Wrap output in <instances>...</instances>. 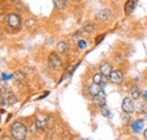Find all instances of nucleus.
Listing matches in <instances>:
<instances>
[{"mask_svg": "<svg viewBox=\"0 0 147 140\" xmlns=\"http://www.w3.org/2000/svg\"><path fill=\"white\" fill-rule=\"evenodd\" d=\"M10 135L15 140H24L27 136V128L22 122L15 121L10 125Z\"/></svg>", "mask_w": 147, "mask_h": 140, "instance_id": "1", "label": "nucleus"}, {"mask_svg": "<svg viewBox=\"0 0 147 140\" xmlns=\"http://www.w3.org/2000/svg\"><path fill=\"white\" fill-rule=\"evenodd\" d=\"M7 24L11 28H18L20 26V17H19V15L15 14V13L9 14L8 17H7Z\"/></svg>", "mask_w": 147, "mask_h": 140, "instance_id": "2", "label": "nucleus"}, {"mask_svg": "<svg viewBox=\"0 0 147 140\" xmlns=\"http://www.w3.org/2000/svg\"><path fill=\"white\" fill-rule=\"evenodd\" d=\"M16 97L15 95L11 93V92H6L1 95V105H6V104H9V105H13L16 103Z\"/></svg>", "mask_w": 147, "mask_h": 140, "instance_id": "3", "label": "nucleus"}, {"mask_svg": "<svg viewBox=\"0 0 147 140\" xmlns=\"http://www.w3.org/2000/svg\"><path fill=\"white\" fill-rule=\"evenodd\" d=\"M122 111H123L125 113H127V114L134 113V111H135V105L132 103V100H131V98H129V97L123 98V101H122Z\"/></svg>", "mask_w": 147, "mask_h": 140, "instance_id": "4", "label": "nucleus"}, {"mask_svg": "<svg viewBox=\"0 0 147 140\" xmlns=\"http://www.w3.org/2000/svg\"><path fill=\"white\" fill-rule=\"evenodd\" d=\"M109 78L113 84H121L123 81V73L120 70H112Z\"/></svg>", "mask_w": 147, "mask_h": 140, "instance_id": "5", "label": "nucleus"}, {"mask_svg": "<svg viewBox=\"0 0 147 140\" xmlns=\"http://www.w3.org/2000/svg\"><path fill=\"white\" fill-rule=\"evenodd\" d=\"M93 103L96 104L97 106H105V103H107V96H105V92L102 90L100 94H97L96 96L93 97Z\"/></svg>", "mask_w": 147, "mask_h": 140, "instance_id": "6", "label": "nucleus"}, {"mask_svg": "<svg viewBox=\"0 0 147 140\" xmlns=\"http://www.w3.org/2000/svg\"><path fill=\"white\" fill-rule=\"evenodd\" d=\"M49 65L53 69H58L61 66V59L57 53H51L49 55Z\"/></svg>", "mask_w": 147, "mask_h": 140, "instance_id": "7", "label": "nucleus"}, {"mask_svg": "<svg viewBox=\"0 0 147 140\" xmlns=\"http://www.w3.org/2000/svg\"><path fill=\"white\" fill-rule=\"evenodd\" d=\"M93 83L94 84H97V85H101V86H105L107 85V77L104 75H102L101 72H97L93 76Z\"/></svg>", "mask_w": 147, "mask_h": 140, "instance_id": "8", "label": "nucleus"}, {"mask_svg": "<svg viewBox=\"0 0 147 140\" xmlns=\"http://www.w3.org/2000/svg\"><path fill=\"white\" fill-rule=\"evenodd\" d=\"M137 3H138V0H128L126 2V5H125V13L127 15H130L135 10Z\"/></svg>", "mask_w": 147, "mask_h": 140, "instance_id": "9", "label": "nucleus"}, {"mask_svg": "<svg viewBox=\"0 0 147 140\" xmlns=\"http://www.w3.org/2000/svg\"><path fill=\"white\" fill-rule=\"evenodd\" d=\"M110 15H111L110 9H101V10L96 14V18H97L98 20H101V22H105V20L109 19Z\"/></svg>", "mask_w": 147, "mask_h": 140, "instance_id": "10", "label": "nucleus"}, {"mask_svg": "<svg viewBox=\"0 0 147 140\" xmlns=\"http://www.w3.org/2000/svg\"><path fill=\"white\" fill-rule=\"evenodd\" d=\"M102 90H103V86L97 85V84H94V83H93L92 85H90V87H88V93L92 95L93 97L96 96L97 94H100Z\"/></svg>", "mask_w": 147, "mask_h": 140, "instance_id": "11", "label": "nucleus"}, {"mask_svg": "<svg viewBox=\"0 0 147 140\" xmlns=\"http://www.w3.org/2000/svg\"><path fill=\"white\" fill-rule=\"evenodd\" d=\"M143 128H144V120H136L135 122H132V124H131V129L136 133L140 132L143 130Z\"/></svg>", "mask_w": 147, "mask_h": 140, "instance_id": "12", "label": "nucleus"}, {"mask_svg": "<svg viewBox=\"0 0 147 140\" xmlns=\"http://www.w3.org/2000/svg\"><path fill=\"white\" fill-rule=\"evenodd\" d=\"M100 70H101V73L107 77V76H110V73L112 72V67H111L110 63L104 62V63H102L100 66Z\"/></svg>", "mask_w": 147, "mask_h": 140, "instance_id": "13", "label": "nucleus"}, {"mask_svg": "<svg viewBox=\"0 0 147 140\" xmlns=\"http://www.w3.org/2000/svg\"><path fill=\"white\" fill-rule=\"evenodd\" d=\"M57 48H58V50H59L61 53H66L68 50H69V45H68V43L65 42V41L59 42L58 45H57Z\"/></svg>", "mask_w": 147, "mask_h": 140, "instance_id": "14", "label": "nucleus"}, {"mask_svg": "<svg viewBox=\"0 0 147 140\" xmlns=\"http://www.w3.org/2000/svg\"><path fill=\"white\" fill-rule=\"evenodd\" d=\"M130 95H131L132 100H137L139 97V89L136 85H131L130 86Z\"/></svg>", "mask_w": 147, "mask_h": 140, "instance_id": "15", "label": "nucleus"}, {"mask_svg": "<svg viewBox=\"0 0 147 140\" xmlns=\"http://www.w3.org/2000/svg\"><path fill=\"white\" fill-rule=\"evenodd\" d=\"M14 78H15V80L17 83H19V84H23L25 81V75L22 71H16L15 75H14Z\"/></svg>", "mask_w": 147, "mask_h": 140, "instance_id": "16", "label": "nucleus"}, {"mask_svg": "<svg viewBox=\"0 0 147 140\" xmlns=\"http://www.w3.org/2000/svg\"><path fill=\"white\" fill-rule=\"evenodd\" d=\"M94 28H95V25L93 24L92 22H88V23L84 26L83 30H84L85 33H93V32H94Z\"/></svg>", "mask_w": 147, "mask_h": 140, "instance_id": "17", "label": "nucleus"}, {"mask_svg": "<svg viewBox=\"0 0 147 140\" xmlns=\"http://www.w3.org/2000/svg\"><path fill=\"white\" fill-rule=\"evenodd\" d=\"M53 1H55V7H57L58 9H63L65 6H66V1H67V0H53Z\"/></svg>", "mask_w": 147, "mask_h": 140, "instance_id": "18", "label": "nucleus"}, {"mask_svg": "<svg viewBox=\"0 0 147 140\" xmlns=\"http://www.w3.org/2000/svg\"><path fill=\"white\" fill-rule=\"evenodd\" d=\"M101 112H102V114L105 116V118H111L112 116V114H111V112L105 107V106H103V107H101Z\"/></svg>", "mask_w": 147, "mask_h": 140, "instance_id": "19", "label": "nucleus"}, {"mask_svg": "<svg viewBox=\"0 0 147 140\" xmlns=\"http://www.w3.org/2000/svg\"><path fill=\"white\" fill-rule=\"evenodd\" d=\"M77 46H78L80 50H83V49L87 48V42H86V41H84V40H80V41H78Z\"/></svg>", "mask_w": 147, "mask_h": 140, "instance_id": "20", "label": "nucleus"}, {"mask_svg": "<svg viewBox=\"0 0 147 140\" xmlns=\"http://www.w3.org/2000/svg\"><path fill=\"white\" fill-rule=\"evenodd\" d=\"M35 125H36V128L38 129V130H41V129L44 128V121L41 120V119H37L36 122H35Z\"/></svg>", "mask_w": 147, "mask_h": 140, "instance_id": "21", "label": "nucleus"}, {"mask_svg": "<svg viewBox=\"0 0 147 140\" xmlns=\"http://www.w3.org/2000/svg\"><path fill=\"white\" fill-rule=\"evenodd\" d=\"M34 23H35V20H34V19H27V20H26V26H27L28 28H33V27H32V25L34 26Z\"/></svg>", "mask_w": 147, "mask_h": 140, "instance_id": "22", "label": "nucleus"}, {"mask_svg": "<svg viewBox=\"0 0 147 140\" xmlns=\"http://www.w3.org/2000/svg\"><path fill=\"white\" fill-rule=\"evenodd\" d=\"M1 76H2V80H6V81H7V80H9V79H11V78L14 77V76L8 75V73H2Z\"/></svg>", "mask_w": 147, "mask_h": 140, "instance_id": "23", "label": "nucleus"}, {"mask_svg": "<svg viewBox=\"0 0 147 140\" xmlns=\"http://www.w3.org/2000/svg\"><path fill=\"white\" fill-rule=\"evenodd\" d=\"M104 37H105V35H104V34H102V35H100V36H97V37H96V40H95V43H96V44H100V43L102 42V40H103Z\"/></svg>", "mask_w": 147, "mask_h": 140, "instance_id": "24", "label": "nucleus"}, {"mask_svg": "<svg viewBox=\"0 0 147 140\" xmlns=\"http://www.w3.org/2000/svg\"><path fill=\"white\" fill-rule=\"evenodd\" d=\"M142 96L144 97V100H146L147 101V89L146 90H143V92H142Z\"/></svg>", "mask_w": 147, "mask_h": 140, "instance_id": "25", "label": "nucleus"}, {"mask_svg": "<svg viewBox=\"0 0 147 140\" xmlns=\"http://www.w3.org/2000/svg\"><path fill=\"white\" fill-rule=\"evenodd\" d=\"M82 34V33H80V32H79V31H78V32H76V33H75V34H74V38H76V37H77V36H79V35Z\"/></svg>", "mask_w": 147, "mask_h": 140, "instance_id": "26", "label": "nucleus"}, {"mask_svg": "<svg viewBox=\"0 0 147 140\" xmlns=\"http://www.w3.org/2000/svg\"><path fill=\"white\" fill-rule=\"evenodd\" d=\"M144 137H145V138L147 139V129L145 130V131H144Z\"/></svg>", "mask_w": 147, "mask_h": 140, "instance_id": "27", "label": "nucleus"}, {"mask_svg": "<svg viewBox=\"0 0 147 140\" xmlns=\"http://www.w3.org/2000/svg\"><path fill=\"white\" fill-rule=\"evenodd\" d=\"M77 140H87V139H84V138H79V139H77Z\"/></svg>", "mask_w": 147, "mask_h": 140, "instance_id": "28", "label": "nucleus"}, {"mask_svg": "<svg viewBox=\"0 0 147 140\" xmlns=\"http://www.w3.org/2000/svg\"><path fill=\"white\" fill-rule=\"evenodd\" d=\"M73 1H79V0H73Z\"/></svg>", "mask_w": 147, "mask_h": 140, "instance_id": "29", "label": "nucleus"}]
</instances>
